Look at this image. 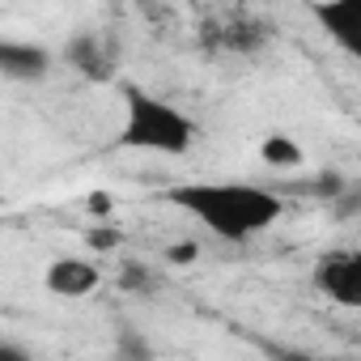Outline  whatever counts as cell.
<instances>
[{
  "mask_svg": "<svg viewBox=\"0 0 361 361\" xmlns=\"http://www.w3.org/2000/svg\"><path fill=\"white\" fill-rule=\"evenodd\" d=\"M170 204H178L188 217H196L204 230H213L226 243H247L264 230H272L285 213V200L259 183H178L166 192Z\"/></svg>",
  "mask_w": 361,
  "mask_h": 361,
  "instance_id": "obj_1",
  "label": "cell"
},
{
  "mask_svg": "<svg viewBox=\"0 0 361 361\" xmlns=\"http://www.w3.org/2000/svg\"><path fill=\"white\" fill-rule=\"evenodd\" d=\"M314 289L344 310H361V255L357 251L323 255L314 264Z\"/></svg>",
  "mask_w": 361,
  "mask_h": 361,
  "instance_id": "obj_3",
  "label": "cell"
},
{
  "mask_svg": "<svg viewBox=\"0 0 361 361\" xmlns=\"http://www.w3.org/2000/svg\"><path fill=\"white\" fill-rule=\"evenodd\" d=\"M192 255H196V247H174V251H170V259H174V264H188Z\"/></svg>",
  "mask_w": 361,
  "mask_h": 361,
  "instance_id": "obj_10",
  "label": "cell"
},
{
  "mask_svg": "<svg viewBox=\"0 0 361 361\" xmlns=\"http://www.w3.org/2000/svg\"><path fill=\"white\" fill-rule=\"evenodd\" d=\"M259 157L272 166V170H298L302 166V149L289 140V136H268L259 145Z\"/></svg>",
  "mask_w": 361,
  "mask_h": 361,
  "instance_id": "obj_8",
  "label": "cell"
},
{
  "mask_svg": "<svg viewBox=\"0 0 361 361\" xmlns=\"http://www.w3.org/2000/svg\"><path fill=\"white\" fill-rule=\"evenodd\" d=\"M43 285H47L56 298H68V302H77V298H90V293L102 285V272H98V264H94V259L64 255V259H56V264L47 268Z\"/></svg>",
  "mask_w": 361,
  "mask_h": 361,
  "instance_id": "obj_5",
  "label": "cell"
},
{
  "mask_svg": "<svg viewBox=\"0 0 361 361\" xmlns=\"http://www.w3.org/2000/svg\"><path fill=\"white\" fill-rule=\"evenodd\" d=\"M119 145L140 149V153H161V157H183L196 145V123L174 102H166L149 90H128Z\"/></svg>",
  "mask_w": 361,
  "mask_h": 361,
  "instance_id": "obj_2",
  "label": "cell"
},
{
  "mask_svg": "<svg viewBox=\"0 0 361 361\" xmlns=\"http://www.w3.org/2000/svg\"><path fill=\"white\" fill-rule=\"evenodd\" d=\"M51 68V56L35 43H13L5 39L0 43V73H5L9 81H43Z\"/></svg>",
  "mask_w": 361,
  "mask_h": 361,
  "instance_id": "obj_6",
  "label": "cell"
},
{
  "mask_svg": "<svg viewBox=\"0 0 361 361\" xmlns=\"http://www.w3.org/2000/svg\"><path fill=\"white\" fill-rule=\"evenodd\" d=\"M310 13L331 35V43L361 64V0H323Z\"/></svg>",
  "mask_w": 361,
  "mask_h": 361,
  "instance_id": "obj_4",
  "label": "cell"
},
{
  "mask_svg": "<svg viewBox=\"0 0 361 361\" xmlns=\"http://www.w3.org/2000/svg\"><path fill=\"white\" fill-rule=\"evenodd\" d=\"M0 361H35V357H26L13 340H5V344H0Z\"/></svg>",
  "mask_w": 361,
  "mask_h": 361,
  "instance_id": "obj_9",
  "label": "cell"
},
{
  "mask_svg": "<svg viewBox=\"0 0 361 361\" xmlns=\"http://www.w3.org/2000/svg\"><path fill=\"white\" fill-rule=\"evenodd\" d=\"M281 361H323V357H302V353H289V357H281Z\"/></svg>",
  "mask_w": 361,
  "mask_h": 361,
  "instance_id": "obj_11",
  "label": "cell"
},
{
  "mask_svg": "<svg viewBox=\"0 0 361 361\" xmlns=\"http://www.w3.org/2000/svg\"><path fill=\"white\" fill-rule=\"evenodd\" d=\"M68 64L81 68L85 77H106L111 73V60L102 51V39H94V35H81V39L68 43Z\"/></svg>",
  "mask_w": 361,
  "mask_h": 361,
  "instance_id": "obj_7",
  "label": "cell"
},
{
  "mask_svg": "<svg viewBox=\"0 0 361 361\" xmlns=\"http://www.w3.org/2000/svg\"><path fill=\"white\" fill-rule=\"evenodd\" d=\"M357 255H361V247H357Z\"/></svg>",
  "mask_w": 361,
  "mask_h": 361,
  "instance_id": "obj_12",
  "label": "cell"
}]
</instances>
